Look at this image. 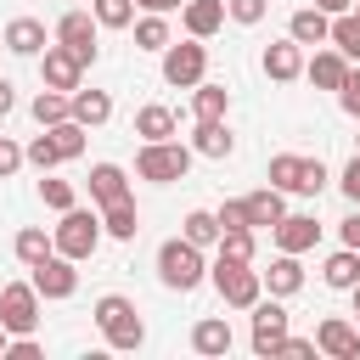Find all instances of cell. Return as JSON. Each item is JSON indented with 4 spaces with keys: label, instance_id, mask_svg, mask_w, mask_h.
<instances>
[{
    "label": "cell",
    "instance_id": "1",
    "mask_svg": "<svg viewBox=\"0 0 360 360\" xmlns=\"http://www.w3.org/2000/svg\"><path fill=\"white\" fill-rule=\"evenodd\" d=\"M96 326H101L107 349H141L146 343V326L135 315V298H124V292H101L96 298Z\"/></svg>",
    "mask_w": 360,
    "mask_h": 360
},
{
    "label": "cell",
    "instance_id": "2",
    "mask_svg": "<svg viewBox=\"0 0 360 360\" xmlns=\"http://www.w3.org/2000/svg\"><path fill=\"white\" fill-rule=\"evenodd\" d=\"M202 276H208V264H202V248H197V242L169 236V242L158 248V281H163V287L191 292V287H202Z\"/></svg>",
    "mask_w": 360,
    "mask_h": 360
},
{
    "label": "cell",
    "instance_id": "3",
    "mask_svg": "<svg viewBox=\"0 0 360 360\" xmlns=\"http://www.w3.org/2000/svg\"><path fill=\"white\" fill-rule=\"evenodd\" d=\"M208 281L219 287V298H225L231 309H253V304L264 298V281H259V270H253V264H242V259H225V253L208 264Z\"/></svg>",
    "mask_w": 360,
    "mask_h": 360
},
{
    "label": "cell",
    "instance_id": "4",
    "mask_svg": "<svg viewBox=\"0 0 360 360\" xmlns=\"http://www.w3.org/2000/svg\"><path fill=\"white\" fill-rule=\"evenodd\" d=\"M51 242H56V253H68L73 264L79 259H90L96 248H101V214H90V208H62V225L51 231Z\"/></svg>",
    "mask_w": 360,
    "mask_h": 360
},
{
    "label": "cell",
    "instance_id": "5",
    "mask_svg": "<svg viewBox=\"0 0 360 360\" xmlns=\"http://www.w3.org/2000/svg\"><path fill=\"white\" fill-rule=\"evenodd\" d=\"M186 169H191V146H180L174 135H169V141H146V146L135 152V174H141V180L169 186V180H186Z\"/></svg>",
    "mask_w": 360,
    "mask_h": 360
},
{
    "label": "cell",
    "instance_id": "6",
    "mask_svg": "<svg viewBox=\"0 0 360 360\" xmlns=\"http://www.w3.org/2000/svg\"><path fill=\"white\" fill-rule=\"evenodd\" d=\"M0 326H6V338H22V332L39 326V292H34V281H6L0 287Z\"/></svg>",
    "mask_w": 360,
    "mask_h": 360
},
{
    "label": "cell",
    "instance_id": "7",
    "mask_svg": "<svg viewBox=\"0 0 360 360\" xmlns=\"http://www.w3.org/2000/svg\"><path fill=\"white\" fill-rule=\"evenodd\" d=\"M208 73V45L202 39H169L163 45V84H180V90H191L197 79Z\"/></svg>",
    "mask_w": 360,
    "mask_h": 360
},
{
    "label": "cell",
    "instance_id": "8",
    "mask_svg": "<svg viewBox=\"0 0 360 360\" xmlns=\"http://www.w3.org/2000/svg\"><path fill=\"white\" fill-rule=\"evenodd\" d=\"M28 281H34V292H39V298H73V292H79V270H73V259H68V253H45V259L34 264V276H28Z\"/></svg>",
    "mask_w": 360,
    "mask_h": 360
},
{
    "label": "cell",
    "instance_id": "9",
    "mask_svg": "<svg viewBox=\"0 0 360 360\" xmlns=\"http://www.w3.org/2000/svg\"><path fill=\"white\" fill-rule=\"evenodd\" d=\"M39 79H45V90H79V79H84V62L68 51V45H45L39 51Z\"/></svg>",
    "mask_w": 360,
    "mask_h": 360
},
{
    "label": "cell",
    "instance_id": "10",
    "mask_svg": "<svg viewBox=\"0 0 360 360\" xmlns=\"http://www.w3.org/2000/svg\"><path fill=\"white\" fill-rule=\"evenodd\" d=\"M287 338V309H281V298H259L253 304V354H276V343Z\"/></svg>",
    "mask_w": 360,
    "mask_h": 360
},
{
    "label": "cell",
    "instance_id": "11",
    "mask_svg": "<svg viewBox=\"0 0 360 360\" xmlns=\"http://www.w3.org/2000/svg\"><path fill=\"white\" fill-rule=\"evenodd\" d=\"M56 45H68V51H73V56L90 68V62H96V17L73 6V11L56 22Z\"/></svg>",
    "mask_w": 360,
    "mask_h": 360
},
{
    "label": "cell",
    "instance_id": "12",
    "mask_svg": "<svg viewBox=\"0 0 360 360\" xmlns=\"http://www.w3.org/2000/svg\"><path fill=\"white\" fill-rule=\"evenodd\" d=\"M270 236H276L281 253H309V248L321 242V219H315V214H281V219L270 225Z\"/></svg>",
    "mask_w": 360,
    "mask_h": 360
},
{
    "label": "cell",
    "instance_id": "13",
    "mask_svg": "<svg viewBox=\"0 0 360 360\" xmlns=\"http://www.w3.org/2000/svg\"><path fill=\"white\" fill-rule=\"evenodd\" d=\"M315 349L332 354V360H354V354H360V326L343 321V315H326V321L315 326Z\"/></svg>",
    "mask_w": 360,
    "mask_h": 360
},
{
    "label": "cell",
    "instance_id": "14",
    "mask_svg": "<svg viewBox=\"0 0 360 360\" xmlns=\"http://www.w3.org/2000/svg\"><path fill=\"white\" fill-rule=\"evenodd\" d=\"M264 73H270L276 84H292V79L304 73V45H298V39H276V45H264Z\"/></svg>",
    "mask_w": 360,
    "mask_h": 360
},
{
    "label": "cell",
    "instance_id": "15",
    "mask_svg": "<svg viewBox=\"0 0 360 360\" xmlns=\"http://www.w3.org/2000/svg\"><path fill=\"white\" fill-rule=\"evenodd\" d=\"M259 281L270 287V298H292V292L304 287V264H298V253H276L270 270H259Z\"/></svg>",
    "mask_w": 360,
    "mask_h": 360
},
{
    "label": "cell",
    "instance_id": "16",
    "mask_svg": "<svg viewBox=\"0 0 360 360\" xmlns=\"http://www.w3.org/2000/svg\"><path fill=\"white\" fill-rule=\"evenodd\" d=\"M180 17H186V34L191 39H214L225 28V0H186Z\"/></svg>",
    "mask_w": 360,
    "mask_h": 360
},
{
    "label": "cell",
    "instance_id": "17",
    "mask_svg": "<svg viewBox=\"0 0 360 360\" xmlns=\"http://www.w3.org/2000/svg\"><path fill=\"white\" fill-rule=\"evenodd\" d=\"M304 73H309L315 90H338V84L349 79V56H343L338 45H332V51H315V56L304 62Z\"/></svg>",
    "mask_w": 360,
    "mask_h": 360
},
{
    "label": "cell",
    "instance_id": "18",
    "mask_svg": "<svg viewBox=\"0 0 360 360\" xmlns=\"http://www.w3.org/2000/svg\"><path fill=\"white\" fill-rule=\"evenodd\" d=\"M231 146H236V135L225 129V118H197V129H191L197 158H231Z\"/></svg>",
    "mask_w": 360,
    "mask_h": 360
},
{
    "label": "cell",
    "instance_id": "19",
    "mask_svg": "<svg viewBox=\"0 0 360 360\" xmlns=\"http://www.w3.org/2000/svg\"><path fill=\"white\" fill-rule=\"evenodd\" d=\"M326 34H332V17L321 6H298L287 22V39H298V45H326Z\"/></svg>",
    "mask_w": 360,
    "mask_h": 360
},
{
    "label": "cell",
    "instance_id": "20",
    "mask_svg": "<svg viewBox=\"0 0 360 360\" xmlns=\"http://www.w3.org/2000/svg\"><path fill=\"white\" fill-rule=\"evenodd\" d=\"M242 208H248V225H253V231H270V225L287 214V202H281V191H276V186L248 191V197H242Z\"/></svg>",
    "mask_w": 360,
    "mask_h": 360
},
{
    "label": "cell",
    "instance_id": "21",
    "mask_svg": "<svg viewBox=\"0 0 360 360\" xmlns=\"http://www.w3.org/2000/svg\"><path fill=\"white\" fill-rule=\"evenodd\" d=\"M231 343H236V338H231V321H225V315H202V321L191 326V349H197V354H231Z\"/></svg>",
    "mask_w": 360,
    "mask_h": 360
},
{
    "label": "cell",
    "instance_id": "22",
    "mask_svg": "<svg viewBox=\"0 0 360 360\" xmlns=\"http://www.w3.org/2000/svg\"><path fill=\"white\" fill-rule=\"evenodd\" d=\"M6 51L39 56V51H45V22H39V17H11V22H6Z\"/></svg>",
    "mask_w": 360,
    "mask_h": 360
},
{
    "label": "cell",
    "instance_id": "23",
    "mask_svg": "<svg viewBox=\"0 0 360 360\" xmlns=\"http://www.w3.org/2000/svg\"><path fill=\"white\" fill-rule=\"evenodd\" d=\"M118 197H129V174L118 169V163H96L90 169V202H118Z\"/></svg>",
    "mask_w": 360,
    "mask_h": 360
},
{
    "label": "cell",
    "instance_id": "24",
    "mask_svg": "<svg viewBox=\"0 0 360 360\" xmlns=\"http://www.w3.org/2000/svg\"><path fill=\"white\" fill-rule=\"evenodd\" d=\"M141 231V214H135V197H118L101 208V236H118V242H135Z\"/></svg>",
    "mask_w": 360,
    "mask_h": 360
},
{
    "label": "cell",
    "instance_id": "25",
    "mask_svg": "<svg viewBox=\"0 0 360 360\" xmlns=\"http://www.w3.org/2000/svg\"><path fill=\"white\" fill-rule=\"evenodd\" d=\"M225 112H231V90L197 79V84H191V118H225Z\"/></svg>",
    "mask_w": 360,
    "mask_h": 360
},
{
    "label": "cell",
    "instance_id": "26",
    "mask_svg": "<svg viewBox=\"0 0 360 360\" xmlns=\"http://www.w3.org/2000/svg\"><path fill=\"white\" fill-rule=\"evenodd\" d=\"M73 118H79L84 129H101V124L112 118V96H107V90H73Z\"/></svg>",
    "mask_w": 360,
    "mask_h": 360
},
{
    "label": "cell",
    "instance_id": "27",
    "mask_svg": "<svg viewBox=\"0 0 360 360\" xmlns=\"http://www.w3.org/2000/svg\"><path fill=\"white\" fill-rule=\"evenodd\" d=\"M321 281L338 287V292H349V287L360 281V253H354V248H338V253L321 264Z\"/></svg>",
    "mask_w": 360,
    "mask_h": 360
},
{
    "label": "cell",
    "instance_id": "28",
    "mask_svg": "<svg viewBox=\"0 0 360 360\" xmlns=\"http://www.w3.org/2000/svg\"><path fill=\"white\" fill-rule=\"evenodd\" d=\"M11 253H17V259H22L28 270H34V264H39L45 253H56V242L45 236V225H22V231H17V242H11Z\"/></svg>",
    "mask_w": 360,
    "mask_h": 360
},
{
    "label": "cell",
    "instance_id": "29",
    "mask_svg": "<svg viewBox=\"0 0 360 360\" xmlns=\"http://www.w3.org/2000/svg\"><path fill=\"white\" fill-rule=\"evenodd\" d=\"M135 135H141V141H169V135H174V112L158 107V101L141 107V112H135Z\"/></svg>",
    "mask_w": 360,
    "mask_h": 360
},
{
    "label": "cell",
    "instance_id": "30",
    "mask_svg": "<svg viewBox=\"0 0 360 360\" xmlns=\"http://www.w3.org/2000/svg\"><path fill=\"white\" fill-rule=\"evenodd\" d=\"M326 45H338L349 62H360V17H354V11H338V17H332V34H326Z\"/></svg>",
    "mask_w": 360,
    "mask_h": 360
},
{
    "label": "cell",
    "instance_id": "31",
    "mask_svg": "<svg viewBox=\"0 0 360 360\" xmlns=\"http://www.w3.org/2000/svg\"><path fill=\"white\" fill-rule=\"evenodd\" d=\"M34 118H39V124L73 118V96H68V90H39V96H34Z\"/></svg>",
    "mask_w": 360,
    "mask_h": 360
},
{
    "label": "cell",
    "instance_id": "32",
    "mask_svg": "<svg viewBox=\"0 0 360 360\" xmlns=\"http://www.w3.org/2000/svg\"><path fill=\"white\" fill-rule=\"evenodd\" d=\"M180 236H186V242H197V248H214V242H219V219H214L208 208H191V214H186V225H180Z\"/></svg>",
    "mask_w": 360,
    "mask_h": 360
},
{
    "label": "cell",
    "instance_id": "33",
    "mask_svg": "<svg viewBox=\"0 0 360 360\" xmlns=\"http://www.w3.org/2000/svg\"><path fill=\"white\" fill-rule=\"evenodd\" d=\"M96 28H129L135 22V0H90Z\"/></svg>",
    "mask_w": 360,
    "mask_h": 360
},
{
    "label": "cell",
    "instance_id": "34",
    "mask_svg": "<svg viewBox=\"0 0 360 360\" xmlns=\"http://www.w3.org/2000/svg\"><path fill=\"white\" fill-rule=\"evenodd\" d=\"M298 174H304V158L298 152H276L270 158V186L276 191H298Z\"/></svg>",
    "mask_w": 360,
    "mask_h": 360
},
{
    "label": "cell",
    "instance_id": "35",
    "mask_svg": "<svg viewBox=\"0 0 360 360\" xmlns=\"http://www.w3.org/2000/svg\"><path fill=\"white\" fill-rule=\"evenodd\" d=\"M135 45H141V51H163V45H169V22H163V11H146V17L135 22Z\"/></svg>",
    "mask_w": 360,
    "mask_h": 360
},
{
    "label": "cell",
    "instance_id": "36",
    "mask_svg": "<svg viewBox=\"0 0 360 360\" xmlns=\"http://www.w3.org/2000/svg\"><path fill=\"white\" fill-rule=\"evenodd\" d=\"M45 129H51V141H56L62 158H79L84 152V124L79 118H62V124H45Z\"/></svg>",
    "mask_w": 360,
    "mask_h": 360
},
{
    "label": "cell",
    "instance_id": "37",
    "mask_svg": "<svg viewBox=\"0 0 360 360\" xmlns=\"http://www.w3.org/2000/svg\"><path fill=\"white\" fill-rule=\"evenodd\" d=\"M22 163H34V169H39V174H45V169H56V163H62V152H56V141H51V129H45V135H34V141H28V146H22Z\"/></svg>",
    "mask_w": 360,
    "mask_h": 360
},
{
    "label": "cell",
    "instance_id": "38",
    "mask_svg": "<svg viewBox=\"0 0 360 360\" xmlns=\"http://www.w3.org/2000/svg\"><path fill=\"white\" fill-rule=\"evenodd\" d=\"M225 259H242V264H253V231H219V242H214Z\"/></svg>",
    "mask_w": 360,
    "mask_h": 360
},
{
    "label": "cell",
    "instance_id": "39",
    "mask_svg": "<svg viewBox=\"0 0 360 360\" xmlns=\"http://www.w3.org/2000/svg\"><path fill=\"white\" fill-rule=\"evenodd\" d=\"M264 11H270V0H225V17H231V22H242V28L264 22Z\"/></svg>",
    "mask_w": 360,
    "mask_h": 360
},
{
    "label": "cell",
    "instance_id": "40",
    "mask_svg": "<svg viewBox=\"0 0 360 360\" xmlns=\"http://www.w3.org/2000/svg\"><path fill=\"white\" fill-rule=\"evenodd\" d=\"M332 174H326V163L321 158H304V174H298V197H321V186H326Z\"/></svg>",
    "mask_w": 360,
    "mask_h": 360
},
{
    "label": "cell",
    "instance_id": "41",
    "mask_svg": "<svg viewBox=\"0 0 360 360\" xmlns=\"http://www.w3.org/2000/svg\"><path fill=\"white\" fill-rule=\"evenodd\" d=\"M39 197H45V208H56V214L79 202V197H73V186H68V180H51V174L39 180Z\"/></svg>",
    "mask_w": 360,
    "mask_h": 360
},
{
    "label": "cell",
    "instance_id": "42",
    "mask_svg": "<svg viewBox=\"0 0 360 360\" xmlns=\"http://www.w3.org/2000/svg\"><path fill=\"white\" fill-rule=\"evenodd\" d=\"M214 219H219V231H253V225H248V208H242V197H231V202H225Z\"/></svg>",
    "mask_w": 360,
    "mask_h": 360
},
{
    "label": "cell",
    "instance_id": "43",
    "mask_svg": "<svg viewBox=\"0 0 360 360\" xmlns=\"http://www.w3.org/2000/svg\"><path fill=\"white\" fill-rule=\"evenodd\" d=\"M17 169H22V146H17L11 135H0V180H11Z\"/></svg>",
    "mask_w": 360,
    "mask_h": 360
},
{
    "label": "cell",
    "instance_id": "44",
    "mask_svg": "<svg viewBox=\"0 0 360 360\" xmlns=\"http://www.w3.org/2000/svg\"><path fill=\"white\" fill-rule=\"evenodd\" d=\"M338 101H343L349 118H360V73H354V68H349V79L338 84Z\"/></svg>",
    "mask_w": 360,
    "mask_h": 360
},
{
    "label": "cell",
    "instance_id": "45",
    "mask_svg": "<svg viewBox=\"0 0 360 360\" xmlns=\"http://www.w3.org/2000/svg\"><path fill=\"white\" fill-rule=\"evenodd\" d=\"M338 186H343V197H349V202H360V152L343 163V180H338Z\"/></svg>",
    "mask_w": 360,
    "mask_h": 360
},
{
    "label": "cell",
    "instance_id": "46",
    "mask_svg": "<svg viewBox=\"0 0 360 360\" xmlns=\"http://www.w3.org/2000/svg\"><path fill=\"white\" fill-rule=\"evenodd\" d=\"M276 354H298V360H304V354H315V338H292V332H287V338L276 343Z\"/></svg>",
    "mask_w": 360,
    "mask_h": 360
},
{
    "label": "cell",
    "instance_id": "47",
    "mask_svg": "<svg viewBox=\"0 0 360 360\" xmlns=\"http://www.w3.org/2000/svg\"><path fill=\"white\" fill-rule=\"evenodd\" d=\"M343 248H354V253H360V214H349V219H343Z\"/></svg>",
    "mask_w": 360,
    "mask_h": 360
},
{
    "label": "cell",
    "instance_id": "48",
    "mask_svg": "<svg viewBox=\"0 0 360 360\" xmlns=\"http://www.w3.org/2000/svg\"><path fill=\"white\" fill-rule=\"evenodd\" d=\"M17 107V90H11V79H0V118Z\"/></svg>",
    "mask_w": 360,
    "mask_h": 360
},
{
    "label": "cell",
    "instance_id": "49",
    "mask_svg": "<svg viewBox=\"0 0 360 360\" xmlns=\"http://www.w3.org/2000/svg\"><path fill=\"white\" fill-rule=\"evenodd\" d=\"M141 11H174V6H186V0H135Z\"/></svg>",
    "mask_w": 360,
    "mask_h": 360
},
{
    "label": "cell",
    "instance_id": "50",
    "mask_svg": "<svg viewBox=\"0 0 360 360\" xmlns=\"http://www.w3.org/2000/svg\"><path fill=\"white\" fill-rule=\"evenodd\" d=\"M315 6H321V11H326V17H338V11H349V6H354V0H315Z\"/></svg>",
    "mask_w": 360,
    "mask_h": 360
},
{
    "label": "cell",
    "instance_id": "51",
    "mask_svg": "<svg viewBox=\"0 0 360 360\" xmlns=\"http://www.w3.org/2000/svg\"><path fill=\"white\" fill-rule=\"evenodd\" d=\"M0 354H6V326H0Z\"/></svg>",
    "mask_w": 360,
    "mask_h": 360
},
{
    "label": "cell",
    "instance_id": "52",
    "mask_svg": "<svg viewBox=\"0 0 360 360\" xmlns=\"http://www.w3.org/2000/svg\"><path fill=\"white\" fill-rule=\"evenodd\" d=\"M349 11H354V17H360V0H354V6H349Z\"/></svg>",
    "mask_w": 360,
    "mask_h": 360
},
{
    "label": "cell",
    "instance_id": "53",
    "mask_svg": "<svg viewBox=\"0 0 360 360\" xmlns=\"http://www.w3.org/2000/svg\"><path fill=\"white\" fill-rule=\"evenodd\" d=\"M354 326H360V315H354Z\"/></svg>",
    "mask_w": 360,
    "mask_h": 360
}]
</instances>
